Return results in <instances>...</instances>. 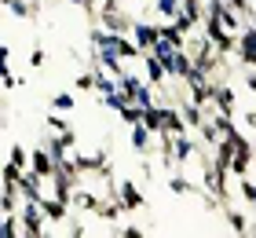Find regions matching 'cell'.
<instances>
[{
    "label": "cell",
    "instance_id": "6da1fadb",
    "mask_svg": "<svg viewBox=\"0 0 256 238\" xmlns=\"http://www.w3.org/2000/svg\"><path fill=\"white\" fill-rule=\"evenodd\" d=\"M18 220H22V234H30V238L48 234V227H52V223L44 220V212H40V201H22L18 205Z\"/></svg>",
    "mask_w": 256,
    "mask_h": 238
},
{
    "label": "cell",
    "instance_id": "7a4b0ae2",
    "mask_svg": "<svg viewBox=\"0 0 256 238\" xmlns=\"http://www.w3.org/2000/svg\"><path fill=\"white\" fill-rule=\"evenodd\" d=\"M234 59L246 70H252L256 66V22H249V26H242V33H238V41H234Z\"/></svg>",
    "mask_w": 256,
    "mask_h": 238
},
{
    "label": "cell",
    "instance_id": "3957f363",
    "mask_svg": "<svg viewBox=\"0 0 256 238\" xmlns=\"http://www.w3.org/2000/svg\"><path fill=\"white\" fill-rule=\"evenodd\" d=\"M212 106L220 114H230V117L238 114V95L227 85V77H212Z\"/></svg>",
    "mask_w": 256,
    "mask_h": 238
},
{
    "label": "cell",
    "instance_id": "277c9868",
    "mask_svg": "<svg viewBox=\"0 0 256 238\" xmlns=\"http://www.w3.org/2000/svg\"><path fill=\"white\" fill-rule=\"evenodd\" d=\"M139 63H143V81H146V85H154V88H165L168 85V70H165V63H161L154 52H143Z\"/></svg>",
    "mask_w": 256,
    "mask_h": 238
},
{
    "label": "cell",
    "instance_id": "5b68a950",
    "mask_svg": "<svg viewBox=\"0 0 256 238\" xmlns=\"http://www.w3.org/2000/svg\"><path fill=\"white\" fill-rule=\"evenodd\" d=\"M44 147L52 150L55 161H62V158H70V154H74V147H77V132H74V128H66V132H52L48 139H44Z\"/></svg>",
    "mask_w": 256,
    "mask_h": 238
},
{
    "label": "cell",
    "instance_id": "8992f818",
    "mask_svg": "<svg viewBox=\"0 0 256 238\" xmlns=\"http://www.w3.org/2000/svg\"><path fill=\"white\" fill-rule=\"evenodd\" d=\"M30 172L37 176V180H44V183L52 180V172H55V158H52V150L44 147V143H40L37 150H30Z\"/></svg>",
    "mask_w": 256,
    "mask_h": 238
},
{
    "label": "cell",
    "instance_id": "52a82bcc",
    "mask_svg": "<svg viewBox=\"0 0 256 238\" xmlns=\"http://www.w3.org/2000/svg\"><path fill=\"white\" fill-rule=\"evenodd\" d=\"M158 37H161V26H154L146 19H132V41L139 44V52H150L158 44Z\"/></svg>",
    "mask_w": 256,
    "mask_h": 238
},
{
    "label": "cell",
    "instance_id": "ba28073f",
    "mask_svg": "<svg viewBox=\"0 0 256 238\" xmlns=\"http://www.w3.org/2000/svg\"><path fill=\"white\" fill-rule=\"evenodd\" d=\"M118 201H121V209H124V212H136V209H143V205H146L143 190H139L132 180H121V183H118Z\"/></svg>",
    "mask_w": 256,
    "mask_h": 238
},
{
    "label": "cell",
    "instance_id": "9c48e42d",
    "mask_svg": "<svg viewBox=\"0 0 256 238\" xmlns=\"http://www.w3.org/2000/svg\"><path fill=\"white\" fill-rule=\"evenodd\" d=\"M40 212H44V220L52 223V227H59V223H66L70 220V205L66 201H59V198H40Z\"/></svg>",
    "mask_w": 256,
    "mask_h": 238
},
{
    "label": "cell",
    "instance_id": "30bf717a",
    "mask_svg": "<svg viewBox=\"0 0 256 238\" xmlns=\"http://www.w3.org/2000/svg\"><path fill=\"white\" fill-rule=\"evenodd\" d=\"M172 147H176V165L183 169L190 158H198V139L190 132H180V136H172Z\"/></svg>",
    "mask_w": 256,
    "mask_h": 238
},
{
    "label": "cell",
    "instance_id": "8fae6325",
    "mask_svg": "<svg viewBox=\"0 0 256 238\" xmlns=\"http://www.w3.org/2000/svg\"><path fill=\"white\" fill-rule=\"evenodd\" d=\"M128 147H132L136 154H150L154 150V132L139 121V125H132V132H128Z\"/></svg>",
    "mask_w": 256,
    "mask_h": 238
},
{
    "label": "cell",
    "instance_id": "7c38bea8",
    "mask_svg": "<svg viewBox=\"0 0 256 238\" xmlns=\"http://www.w3.org/2000/svg\"><path fill=\"white\" fill-rule=\"evenodd\" d=\"M230 158H234V139L230 136H220L212 143V165H220V169L230 172Z\"/></svg>",
    "mask_w": 256,
    "mask_h": 238
},
{
    "label": "cell",
    "instance_id": "4fadbf2b",
    "mask_svg": "<svg viewBox=\"0 0 256 238\" xmlns=\"http://www.w3.org/2000/svg\"><path fill=\"white\" fill-rule=\"evenodd\" d=\"M70 209H80V212H96V209H99V194H92V190H84V187H74Z\"/></svg>",
    "mask_w": 256,
    "mask_h": 238
},
{
    "label": "cell",
    "instance_id": "5bb4252c",
    "mask_svg": "<svg viewBox=\"0 0 256 238\" xmlns=\"http://www.w3.org/2000/svg\"><path fill=\"white\" fill-rule=\"evenodd\" d=\"M168 190H172V194H198V187L187 180V176H183V172H176V169H172V176H168Z\"/></svg>",
    "mask_w": 256,
    "mask_h": 238
},
{
    "label": "cell",
    "instance_id": "9a60e30c",
    "mask_svg": "<svg viewBox=\"0 0 256 238\" xmlns=\"http://www.w3.org/2000/svg\"><path fill=\"white\" fill-rule=\"evenodd\" d=\"M180 114H183V121H187V128H202V121H205V110L198 103H190V99L180 106Z\"/></svg>",
    "mask_w": 256,
    "mask_h": 238
},
{
    "label": "cell",
    "instance_id": "2e32d148",
    "mask_svg": "<svg viewBox=\"0 0 256 238\" xmlns=\"http://www.w3.org/2000/svg\"><path fill=\"white\" fill-rule=\"evenodd\" d=\"M18 234H22L18 212H4V216H0V238H18Z\"/></svg>",
    "mask_w": 256,
    "mask_h": 238
},
{
    "label": "cell",
    "instance_id": "e0dca14e",
    "mask_svg": "<svg viewBox=\"0 0 256 238\" xmlns=\"http://www.w3.org/2000/svg\"><path fill=\"white\" fill-rule=\"evenodd\" d=\"M227 209V223H230V231L234 234H249V216L242 209H230V205H224Z\"/></svg>",
    "mask_w": 256,
    "mask_h": 238
},
{
    "label": "cell",
    "instance_id": "ac0fdd59",
    "mask_svg": "<svg viewBox=\"0 0 256 238\" xmlns=\"http://www.w3.org/2000/svg\"><path fill=\"white\" fill-rule=\"evenodd\" d=\"M143 125L150 128V132H161V103H154V106H143Z\"/></svg>",
    "mask_w": 256,
    "mask_h": 238
},
{
    "label": "cell",
    "instance_id": "d6986e66",
    "mask_svg": "<svg viewBox=\"0 0 256 238\" xmlns=\"http://www.w3.org/2000/svg\"><path fill=\"white\" fill-rule=\"evenodd\" d=\"M77 106V95L74 92H55V99H52V110H59V114H70Z\"/></svg>",
    "mask_w": 256,
    "mask_h": 238
},
{
    "label": "cell",
    "instance_id": "ffe728a7",
    "mask_svg": "<svg viewBox=\"0 0 256 238\" xmlns=\"http://www.w3.org/2000/svg\"><path fill=\"white\" fill-rule=\"evenodd\" d=\"M238 194H242V201H249V205L256 209V180H249V176H238Z\"/></svg>",
    "mask_w": 256,
    "mask_h": 238
},
{
    "label": "cell",
    "instance_id": "44dd1931",
    "mask_svg": "<svg viewBox=\"0 0 256 238\" xmlns=\"http://www.w3.org/2000/svg\"><path fill=\"white\" fill-rule=\"evenodd\" d=\"M11 165H18V169H30V150L22 147V143H11V154H8Z\"/></svg>",
    "mask_w": 256,
    "mask_h": 238
},
{
    "label": "cell",
    "instance_id": "7402d4cb",
    "mask_svg": "<svg viewBox=\"0 0 256 238\" xmlns=\"http://www.w3.org/2000/svg\"><path fill=\"white\" fill-rule=\"evenodd\" d=\"M224 4H227L230 11H238V15H242V22H256V15H252V4H249V0H224Z\"/></svg>",
    "mask_w": 256,
    "mask_h": 238
},
{
    "label": "cell",
    "instance_id": "603a6c76",
    "mask_svg": "<svg viewBox=\"0 0 256 238\" xmlns=\"http://www.w3.org/2000/svg\"><path fill=\"white\" fill-rule=\"evenodd\" d=\"M118 117H121V121H124L128 128H132V125H139V121H143V106H136V103H128V106H124V110H121Z\"/></svg>",
    "mask_w": 256,
    "mask_h": 238
},
{
    "label": "cell",
    "instance_id": "cb8c5ba5",
    "mask_svg": "<svg viewBox=\"0 0 256 238\" xmlns=\"http://www.w3.org/2000/svg\"><path fill=\"white\" fill-rule=\"evenodd\" d=\"M154 11L161 19H176V11H180V0H154Z\"/></svg>",
    "mask_w": 256,
    "mask_h": 238
},
{
    "label": "cell",
    "instance_id": "d4e9b609",
    "mask_svg": "<svg viewBox=\"0 0 256 238\" xmlns=\"http://www.w3.org/2000/svg\"><path fill=\"white\" fill-rule=\"evenodd\" d=\"M44 125H48V132H66V128H70V121H66V114H59V110L44 117Z\"/></svg>",
    "mask_w": 256,
    "mask_h": 238
},
{
    "label": "cell",
    "instance_id": "484cf974",
    "mask_svg": "<svg viewBox=\"0 0 256 238\" xmlns=\"http://www.w3.org/2000/svg\"><path fill=\"white\" fill-rule=\"evenodd\" d=\"M74 88H77V92H96V74H92V70H88V74H80V77L74 81Z\"/></svg>",
    "mask_w": 256,
    "mask_h": 238
},
{
    "label": "cell",
    "instance_id": "4316f807",
    "mask_svg": "<svg viewBox=\"0 0 256 238\" xmlns=\"http://www.w3.org/2000/svg\"><path fill=\"white\" fill-rule=\"evenodd\" d=\"M114 234H121V238H143L146 231H143V227H136V223H124V227H118Z\"/></svg>",
    "mask_w": 256,
    "mask_h": 238
},
{
    "label": "cell",
    "instance_id": "83f0119b",
    "mask_svg": "<svg viewBox=\"0 0 256 238\" xmlns=\"http://www.w3.org/2000/svg\"><path fill=\"white\" fill-rule=\"evenodd\" d=\"M0 85H4V88L11 92V88H18V85H22V77H15L11 70H0Z\"/></svg>",
    "mask_w": 256,
    "mask_h": 238
},
{
    "label": "cell",
    "instance_id": "f1b7e54d",
    "mask_svg": "<svg viewBox=\"0 0 256 238\" xmlns=\"http://www.w3.org/2000/svg\"><path fill=\"white\" fill-rule=\"evenodd\" d=\"M30 66H33V70H40V66H44V48H40V44L30 52Z\"/></svg>",
    "mask_w": 256,
    "mask_h": 238
},
{
    "label": "cell",
    "instance_id": "f546056e",
    "mask_svg": "<svg viewBox=\"0 0 256 238\" xmlns=\"http://www.w3.org/2000/svg\"><path fill=\"white\" fill-rule=\"evenodd\" d=\"M8 63H11V48H8V44H0V70H11Z\"/></svg>",
    "mask_w": 256,
    "mask_h": 238
},
{
    "label": "cell",
    "instance_id": "4dcf8cb0",
    "mask_svg": "<svg viewBox=\"0 0 256 238\" xmlns=\"http://www.w3.org/2000/svg\"><path fill=\"white\" fill-rule=\"evenodd\" d=\"M246 92L256 95V70H246Z\"/></svg>",
    "mask_w": 256,
    "mask_h": 238
},
{
    "label": "cell",
    "instance_id": "1f68e13d",
    "mask_svg": "<svg viewBox=\"0 0 256 238\" xmlns=\"http://www.w3.org/2000/svg\"><path fill=\"white\" fill-rule=\"evenodd\" d=\"M180 4H205V0H180Z\"/></svg>",
    "mask_w": 256,
    "mask_h": 238
},
{
    "label": "cell",
    "instance_id": "d6a6232c",
    "mask_svg": "<svg viewBox=\"0 0 256 238\" xmlns=\"http://www.w3.org/2000/svg\"><path fill=\"white\" fill-rule=\"evenodd\" d=\"M70 4H77V8H84V0H70Z\"/></svg>",
    "mask_w": 256,
    "mask_h": 238
},
{
    "label": "cell",
    "instance_id": "836d02e7",
    "mask_svg": "<svg viewBox=\"0 0 256 238\" xmlns=\"http://www.w3.org/2000/svg\"><path fill=\"white\" fill-rule=\"evenodd\" d=\"M0 8H11V0H0Z\"/></svg>",
    "mask_w": 256,
    "mask_h": 238
}]
</instances>
